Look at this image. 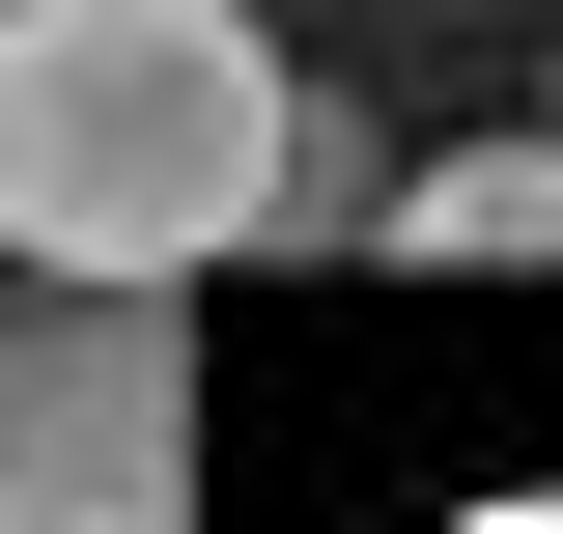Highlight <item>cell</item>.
I'll return each mask as SVG.
<instances>
[{"mask_svg": "<svg viewBox=\"0 0 563 534\" xmlns=\"http://www.w3.org/2000/svg\"><path fill=\"white\" fill-rule=\"evenodd\" d=\"M254 225H366L254 0H0V254L29 281H198Z\"/></svg>", "mask_w": 563, "mask_h": 534, "instance_id": "6da1fadb", "label": "cell"}, {"mask_svg": "<svg viewBox=\"0 0 563 534\" xmlns=\"http://www.w3.org/2000/svg\"><path fill=\"white\" fill-rule=\"evenodd\" d=\"M0 534H198L169 281H0Z\"/></svg>", "mask_w": 563, "mask_h": 534, "instance_id": "7a4b0ae2", "label": "cell"}, {"mask_svg": "<svg viewBox=\"0 0 563 534\" xmlns=\"http://www.w3.org/2000/svg\"><path fill=\"white\" fill-rule=\"evenodd\" d=\"M395 254H451V281H563V141H451V169H395Z\"/></svg>", "mask_w": 563, "mask_h": 534, "instance_id": "3957f363", "label": "cell"}, {"mask_svg": "<svg viewBox=\"0 0 563 534\" xmlns=\"http://www.w3.org/2000/svg\"><path fill=\"white\" fill-rule=\"evenodd\" d=\"M0 281H29V254H0Z\"/></svg>", "mask_w": 563, "mask_h": 534, "instance_id": "277c9868", "label": "cell"}]
</instances>
